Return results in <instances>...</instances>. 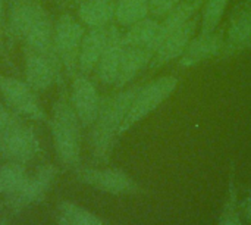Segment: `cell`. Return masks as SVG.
<instances>
[{
	"label": "cell",
	"instance_id": "6da1fadb",
	"mask_svg": "<svg viewBox=\"0 0 251 225\" xmlns=\"http://www.w3.org/2000/svg\"><path fill=\"white\" fill-rule=\"evenodd\" d=\"M140 90V85L121 88L118 93L101 100L96 122L90 127V149L96 164H107L116 140L121 137V127Z\"/></svg>",
	"mask_w": 251,
	"mask_h": 225
},
{
	"label": "cell",
	"instance_id": "7a4b0ae2",
	"mask_svg": "<svg viewBox=\"0 0 251 225\" xmlns=\"http://www.w3.org/2000/svg\"><path fill=\"white\" fill-rule=\"evenodd\" d=\"M81 122L65 97H60L51 109L50 131L54 152L65 168H78L81 162Z\"/></svg>",
	"mask_w": 251,
	"mask_h": 225
},
{
	"label": "cell",
	"instance_id": "3957f363",
	"mask_svg": "<svg viewBox=\"0 0 251 225\" xmlns=\"http://www.w3.org/2000/svg\"><path fill=\"white\" fill-rule=\"evenodd\" d=\"M178 78L174 75H166L153 80L151 83L140 87L128 115L121 127L119 136H124L126 131H129L135 124L147 118L150 113H153L159 106H162L176 90L178 87Z\"/></svg>",
	"mask_w": 251,
	"mask_h": 225
},
{
	"label": "cell",
	"instance_id": "277c9868",
	"mask_svg": "<svg viewBox=\"0 0 251 225\" xmlns=\"http://www.w3.org/2000/svg\"><path fill=\"white\" fill-rule=\"evenodd\" d=\"M41 144L37 134L28 127L18 113L0 133V155L10 162L28 164L38 156Z\"/></svg>",
	"mask_w": 251,
	"mask_h": 225
},
{
	"label": "cell",
	"instance_id": "5b68a950",
	"mask_svg": "<svg viewBox=\"0 0 251 225\" xmlns=\"http://www.w3.org/2000/svg\"><path fill=\"white\" fill-rule=\"evenodd\" d=\"M85 29L81 21L65 13L54 22L53 43L56 55L66 75L74 78L78 74V59Z\"/></svg>",
	"mask_w": 251,
	"mask_h": 225
},
{
	"label": "cell",
	"instance_id": "8992f818",
	"mask_svg": "<svg viewBox=\"0 0 251 225\" xmlns=\"http://www.w3.org/2000/svg\"><path fill=\"white\" fill-rule=\"evenodd\" d=\"M0 96L18 115L35 122L47 121V115L37 97V91L31 88L26 81L0 74Z\"/></svg>",
	"mask_w": 251,
	"mask_h": 225
},
{
	"label": "cell",
	"instance_id": "52a82bcc",
	"mask_svg": "<svg viewBox=\"0 0 251 225\" xmlns=\"http://www.w3.org/2000/svg\"><path fill=\"white\" fill-rule=\"evenodd\" d=\"M75 177L79 183L99 192L122 196L141 193L140 184L125 171L116 168H75Z\"/></svg>",
	"mask_w": 251,
	"mask_h": 225
},
{
	"label": "cell",
	"instance_id": "ba28073f",
	"mask_svg": "<svg viewBox=\"0 0 251 225\" xmlns=\"http://www.w3.org/2000/svg\"><path fill=\"white\" fill-rule=\"evenodd\" d=\"M57 177V168L51 164L40 167L32 175H28L22 186L9 197L4 199V205L13 211L19 212L31 205L40 203L50 192L54 180Z\"/></svg>",
	"mask_w": 251,
	"mask_h": 225
},
{
	"label": "cell",
	"instance_id": "9c48e42d",
	"mask_svg": "<svg viewBox=\"0 0 251 225\" xmlns=\"http://www.w3.org/2000/svg\"><path fill=\"white\" fill-rule=\"evenodd\" d=\"M25 57V81L37 93L49 90L57 80L62 63L53 53H38L24 50Z\"/></svg>",
	"mask_w": 251,
	"mask_h": 225
},
{
	"label": "cell",
	"instance_id": "30bf717a",
	"mask_svg": "<svg viewBox=\"0 0 251 225\" xmlns=\"http://www.w3.org/2000/svg\"><path fill=\"white\" fill-rule=\"evenodd\" d=\"M71 106L74 108L82 128H90L99 115L101 99L94 83L88 75L76 74L71 85Z\"/></svg>",
	"mask_w": 251,
	"mask_h": 225
},
{
	"label": "cell",
	"instance_id": "8fae6325",
	"mask_svg": "<svg viewBox=\"0 0 251 225\" xmlns=\"http://www.w3.org/2000/svg\"><path fill=\"white\" fill-rule=\"evenodd\" d=\"M201 21V16H196L178 29L172 31L156 49L153 59L150 62V68L156 69L160 68L175 59H179L191 40L196 37V29L199 27V22Z\"/></svg>",
	"mask_w": 251,
	"mask_h": 225
},
{
	"label": "cell",
	"instance_id": "7c38bea8",
	"mask_svg": "<svg viewBox=\"0 0 251 225\" xmlns=\"http://www.w3.org/2000/svg\"><path fill=\"white\" fill-rule=\"evenodd\" d=\"M124 49V32H121L119 28L110 25L107 44L96 66V75L103 85H115Z\"/></svg>",
	"mask_w": 251,
	"mask_h": 225
},
{
	"label": "cell",
	"instance_id": "4fadbf2b",
	"mask_svg": "<svg viewBox=\"0 0 251 225\" xmlns=\"http://www.w3.org/2000/svg\"><path fill=\"white\" fill-rule=\"evenodd\" d=\"M224 41H225V37L218 29L210 34L200 32L191 40V43L188 44V47L179 57L178 66L182 69L193 68L210 57L221 55L224 49Z\"/></svg>",
	"mask_w": 251,
	"mask_h": 225
},
{
	"label": "cell",
	"instance_id": "5bb4252c",
	"mask_svg": "<svg viewBox=\"0 0 251 225\" xmlns=\"http://www.w3.org/2000/svg\"><path fill=\"white\" fill-rule=\"evenodd\" d=\"M109 27L88 28V31L84 34L81 50H79V59H78V74L88 75L93 71H96V66L107 44Z\"/></svg>",
	"mask_w": 251,
	"mask_h": 225
},
{
	"label": "cell",
	"instance_id": "9a60e30c",
	"mask_svg": "<svg viewBox=\"0 0 251 225\" xmlns=\"http://www.w3.org/2000/svg\"><path fill=\"white\" fill-rule=\"evenodd\" d=\"M249 49H251V9H244L232 18L221 56L229 57Z\"/></svg>",
	"mask_w": 251,
	"mask_h": 225
},
{
	"label": "cell",
	"instance_id": "2e32d148",
	"mask_svg": "<svg viewBox=\"0 0 251 225\" xmlns=\"http://www.w3.org/2000/svg\"><path fill=\"white\" fill-rule=\"evenodd\" d=\"M206 0H181L165 18L159 21L157 27V34H156V41H154V49L175 29L191 21L199 15V10L204 6ZM156 52V50H154Z\"/></svg>",
	"mask_w": 251,
	"mask_h": 225
},
{
	"label": "cell",
	"instance_id": "e0dca14e",
	"mask_svg": "<svg viewBox=\"0 0 251 225\" xmlns=\"http://www.w3.org/2000/svg\"><path fill=\"white\" fill-rule=\"evenodd\" d=\"M153 55H154V52L150 50V49H146V47L125 46L115 87L119 88V90L125 88L144 68L150 66Z\"/></svg>",
	"mask_w": 251,
	"mask_h": 225
},
{
	"label": "cell",
	"instance_id": "ac0fdd59",
	"mask_svg": "<svg viewBox=\"0 0 251 225\" xmlns=\"http://www.w3.org/2000/svg\"><path fill=\"white\" fill-rule=\"evenodd\" d=\"M47 10L35 1H19L16 4H12L10 13H9V32L19 38L24 40V37L28 34V31L32 28V25L46 13Z\"/></svg>",
	"mask_w": 251,
	"mask_h": 225
},
{
	"label": "cell",
	"instance_id": "d6986e66",
	"mask_svg": "<svg viewBox=\"0 0 251 225\" xmlns=\"http://www.w3.org/2000/svg\"><path fill=\"white\" fill-rule=\"evenodd\" d=\"M78 3V19L88 28L109 27L115 21V0H75Z\"/></svg>",
	"mask_w": 251,
	"mask_h": 225
},
{
	"label": "cell",
	"instance_id": "ffe728a7",
	"mask_svg": "<svg viewBox=\"0 0 251 225\" xmlns=\"http://www.w3.org/2000/svg\"><path fill=\"white\" fill-rule=\"evenodd\" d=\"M157 27H159V21L151 16L131 25L124 32V44L131 47H146L154 52Z\"/></svg>",
	"mask_w": 251,
	"mask_h": 225
},
{
	"label": "cell",
	"instance_id": "44dd1931",
	"mask_svg": "<svg viewBox=\"0 0 251 225\" xmlns=\"http://www.w3.org/2000/svg\"><path fill=\"white\" fill-rule=\"evenodd\" d=\"M56 209V221L59 225H104L96 214L71 200L59 202Z\"/></svg>",
	"mask_w": 251,
	"mask_h": 225
},
{
	"label": "cell",
	"instance_id": "7402d4cb",
	"mask_svg": "<svg viewBox=\"0 0 251 225\" xmlns=\"http://www.w3.org/2000/svg\"><path fill=\"white\" fill-rule=\"evenodd\" d=\"M149 16V0H116L115 21L119 27L129 28Z\"/></svg>",
	"mask_w": 251,
	"mask_h": 225
},
{
	"label": "cell",
	"instance_id": "603a6c76",
	"mask_svg": "<svg viewBox=\"0 0 251 225\" xmlns=\"http://www.w3.org/2000/svg\"><path fill=\"white\" fill-rule=\"evenodd\" d=\"M28 172L24 164L7 162L0 168V196L4 199L12 196L26 180Z\"/></svg>",
	"mask_w": 251,
	"mask_h": 225
},
{
	"label": "cell",
	"instance_id": "cb8c5ba5",
	"mask_svg": "<svg viewBox=\"0 0 251 225\" xmlns=\"http://www.w3.org/2000/svg\"><path fill=\"white\" fill-rule=\"evenodd\" d=\"M231 0H206L201 12V32H215L225 15L226 6Z\"/></svg>",
	"mask_w": 251,
	"mask_h": 225
},
{
	"label": "cell",
	"instance_id": "d4e9b609",
	"mask_svg": "<svg viewBox=\"0 0 251 225\" xmlns=\"http://www.w3.org/2000/svg\"><path fill=\"white\" fill-rule=\"evenodd\" d=\"M229 196H228V200L225 203V208L222 211V215H221V221L219 225H243V221L240 218V212H238V202H237V193L234 190V184L231 183L229 186Z\"/></svg>",
	"mask_w": 251,
	"mask_h": 225
},
{
	"label": "cell",
	"instance_id": "484cf974",
	"mask_svg": "<svg viewBox=\"0 0 251 225\" xmlns=\"http://www.w3.org/2000/svg\"><path fill=\"white\" fill-rule=\"evenodd\" d=\"M181 0H149V10L150 16L160 21L165 18Z\"/></svg>",
	"mask_w": 251,
	"mask_h": 225
},
{
	"label": "cell",
	"instance_id": "4316f807",
	"mask_svg": "<svg viewBox=\"0 0 251 225\" xmlns=\"http://www.w3.org/2000/svg\"><path fill=\"white\" fill-rule=\"evenodd\" d=\"M4 0H0V28H3V24H4Z\"/></svg>",
	"mask_w": 251,
	"mask_h": 225
},
{
	"label": "cell",
	"instance_id": "83f0119b",
	"mask_svg": "<svg viewBox=\"0 0 251 225\" xmlns=\"http://www.w3.org/2000/svg\"><path fill=\"white\" fill-rule=\"evenodd\" d=\"M246 215H247V218H249V221H250V224H251V199H250V200H249V203H247Z\"/></svg>",
	"mask_w": 251,
	"mask_h": 225
},
{
	"label": "cell",
	"instance_id": "f1b7e54d",
	"mask_svg": "<svg viewBox=\"0 0 251 225\" xmlns=\"http://www.w3.org/2000/svg\"><path fill=\"white\" fill-rule=\"evenodd\" d=\"M0 225H10V224H9L7 218H0Z\"/></svg>",
	"mask_w": 251,
	"mask_h": 225
},
{
	"label": "cell",
	"instance_id": "f546056e",
	"mask_svg": "<svg viewBox=\"0 0 251 225\" xmlns=\"http://www.w3.org/2000/svg\"><path fill=\"white\" fill-rule=\"evenodd\" d=\"M9 3H12V4H16V3H19V1H24V0H7Z\"/></svg>",
	"mask_w": 251,
	"mask_h": 225
},
{
	"label": "cell",
	"instance_id": "4dcf8cb0",
	"mask_svg": "<svg viewBox=\"0 0 251 225\" xmlns=\"http://www.w3.org/2000/svg\"><path fill=\"white\" fill-rule=\"evenodd\" d=\"M250 3H251V0H250Z\"/></svg>",
	"mask_w": 251,
	"mask_h": 225
},
{
	"label": "cell",
	"instance_id": "1f68e13d",
	"mask_svg": "<svg viewBox=\"0 0 251 225\" xmlns=\"http://www.w3.org/2000/svg\"><path fill=\"white\" fill-rule=\"evenodd\" d=\"M0 103H1V102H0Z\"/></svg>",
	"mask_w": 251,
	"mask_h": 225
}]
</instances>
